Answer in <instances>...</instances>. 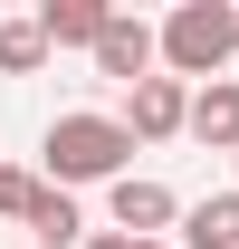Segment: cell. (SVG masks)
<instances>
[{"instance_id": "1", "label": "cell", "mask_w": 239, "mask_h": 249, "mask_svg": "<svg viewBox=\"0 0 239 249\" xmlns=\"http://www.w3.org/2000/svg\"><path fill=\"white\" fill-rule=\"evenodd\" d=\"M124 173H134V124L124 115H58L38 134V182H58V192H86V182L115 192Z\"/></svg>"}, {"instance_id": "7", "label": "cell", "mask_w": 239, "mask_h": 249, "mask_svg": "<svg viewBox=\"0 0 239 249\" xmlns=\"http://www.w3.org/2000/svg\"><path fill=\"white\" fill-rule=\"evenodd\" d=\"M105 0H38V29H48V48H86L96 58V38H105Z\"/></svg>"}, {"instance_id": "12", "label": "cell", "mask_w": 239, "mask_h": 249, "mask_svg": "<svg viewBox=\"0 0 239 249\" xmlns=\"http://www.w3.org/2000/svg\"><path fill=\"white\" fill-rule=\"evenodd\" d=\"M86 249H172V240H124V230H96Z\"/></svg>"}, {"instance_id": "10", "label": "cell", "mask_w": 239, "mask_h": 249, "mask_svg": "<svg viewBox=\"0 0 239 249\" xmlns=\"http://www.w3.org/2000/svg\"><path fill=\"white\" fill-rule=\"evenodd\" d=\"M48 67V29H38V10H10L0 19V77H38Z\"/></svg>"}, {"instance_id": "3", "label": "cell", "mask_w": 239, "mask_h": 249, "mask_svg": "<svg viewBox=\"0 0 239 249\" xmlns=\"http://www.w3.org/2000/svg\"><path fill=\"white\" fill-rule=\"evenodd\" d=\"M96 77H115L124 96L144 87V77H163V29H153V19H134V10H115V19H105V38H96Z\"/></svg>"}, {"instance_id": "8", "label": "cell", "mask_w": 239, "mask_h": 249, "mask_svg": "<svg viewBox=\"0 0 239 249\" xmlns=\"http://www.w3.org/2000/svg\"><path fill=\"white\" fill-rule=\"evenodd\" d=\"M191 134H201L210 154H239V77H220V87L191 96Z\"/></svg>"}, {"instance_id": "2", "label": "cell", "mask_w": 239, "mask_h": 249, "mask_svg": "<svg viewBox=\"0 0 239 249\" xmlns=\"http://www.w3.org/2000/svg\"><path fill=\"white\" fill-rule=\"evenodd\" d=\"M239 58V10L230 0H182L172 19H163V77H201V87H220V67Z\"/></svg>"}, {"instance_id": "11", "label": "cell", "mask_w": 239, "mask_h": 249, "mask_svg": "<svg viewBox=\"0 0 239 249\" xmlns=\"http://www.w3.org/2000/svg\"><path fill=\"white\" fill-rule=\"evenodd\" d=\"M29 201H38V173L0 163V220H29Z\"/></svg>"}, {"instance_id": "4", "label": "cell", "mask_w": 239, "mask_h": 249, "mask_svg": "<svg viewBox=\"0 0 239 249\" xmlns=\"http://www.w3.org/2000/svg\"><path fill=\"white\" fill-rule=\"evenodd\" d=\"M182 211H191V201H172V192L153 182V173H124V182L105 192V220H115L124 240H163V230H172Z\"/></svg>"}, {"instance_id": "6", "label": "cell", "mask_w": 239, "mask_h": 249, "mask_svg": "<svg viewBox=\"0 0 239 249\" xmlns=\"http://www.w3.org/2000/svg\"><path fill=\"white\" fill-rule=\"evenodd\" d=\"M38 249H86L96 230H86V211H77V192H58V182H38V201H29V220H19Z\"/></svg>"}, {"instance_id": "5", "label": "cell", "mask_w": 239, "mask_h": 249, "mask_svg": "<svg viewBox=\"0 0 239 249\" xmlns=\"http://www.w3.org/2000/svg\"><path fill=\"white\" fill-rule=\"evenodd\" d=\"M191 96L182 77H144V87L124 96V124H134V144H172V134H191Z\"/></svg>"}, {"instance_id": "9", "label": "cell", "mask_w": 239, "mask_h": 249, "mask_svg": "<svg viewBox=\"0 0 239 249\" xmlns=\"http://www.w3.org/2000/svg\"><path fill=\"white\" fill-rule=\"evenodd\" d=\"M182 249H239V192H210L182 211Z\"/></svg>"}]
</instances>
